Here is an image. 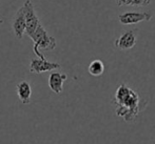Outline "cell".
I'll list each match as a JSON object with an SVG mask.
<instances>
[{
	"instance_id": "cell-1",
	"label": "cell",
	"mask_w": 155,
	"mask_h": 144,
	"mask_svg": "<svg viewBox=\"0 0 155 144\" xmlns=\"http://www.w3.org/2000/svg\"><path fill=\"white\" fill-rule=\"evenodd\" d=\"M115 114L126 122H133L140 112L139 96L126 83L120 84L115 91L112 101Z\"/></svg>"
},
{
	"instance_id": "cell-2",
	"label": "cell",
	"mask_w": 155,
	"mask_h": 144,
	"mask_svg": "<svg viewBox=\"0 0 155 144\" xmlns=\"http://www.w3.org/2000/svg\"><path fill=\"white\" fill-rule=\"evenodd\" d=\"M30 38L34 42V46H33L34 53L40 59H45L41 51H53L57 46L55 38L48 34V32L41 23L38 25L37 30L33 33V35Z\"/></svg>"
},
{
	"instance_id": "cell-3",
	"label": "cell",
	"mask_w": 155,
	"mask_h": 144,
	"mask_svg": "<svg viewBox=\"0 0 155 144\" xmlns=\"http://www.w3.org/2000/svg\"><path fill=\"white\" fill-rule=\"evenodd\" d=\"M25 12V19H27V30H25V35L31 37L33 33L37 30L38 25L40 24V20L37 17L36 12H35L34 4H33L32 0H27L23 4Z\"/></svg>"
},
{
	"instance_id": "cell-4",
	"label": "cell",
	"mask_w": 155,
	"mask_h": 144,
	"mask_svg": "<svg viewBox=\"0 0 155 144\" xmlns=\"http://www.w3.org/2000/svg\"><path fill=\"white\" fill-rule=\"evenodd\" d=\"M152 19V15L146 12H126L119 15L118 20L123 25L136 24L143 21H150Z\"/></svg>"
},
{
	"instance_id": "cell-5",
	"label": "cell",
	"mask_w": 155,
	"mask_h": 144,
	"mask_svg": "<svg viewBox=\"0 0 155 144\" xmlns=\"http://www.w3.org/2000/svg\"><path fill=\"white\" fill-rule=\"evenodd\" d=\"M61 65L57 62H51L47 59H32L30 63V72L33 74H42L45 72H51L54 69H59Z\"/></svg>"
},
{
	"instance_id": "cell-6",
	"label": "cell",
	"mask_w": 155,
	"mask_h": 144,
	"mask_svg": "<svg viewBox=\"0 0 155 144\" xmlns=\"http://www.w3.org/2000/svg\"><path fill=\"white\" fill-rule=\"evenodd\" d=\"M12 29L13 32H14V35L18 39H21L23 37V35L25 34V30H27V19H25V12L23 5L15 14V17L13 19L12 23Z\"/></svg>"
},
{
	"instance_id": "cell-7",
	"label": "cell",
	"mask_w": 155,
	"mask_h": 144,
	"mask_svg": "<svg viewBox=\"0 0 155 144\" xmlns=\"http://www.w3.org/2000/svg\"><path fill=\"white\" fill-rule=\"evenodd\" d=\"M137 40H136V35H135V30H126L119 38H117L114 42V45L116 49L120 50V51H129L132 50L135 46Z\"/></svg>"
},
{
	"instance_id": "cell-8",
	"label": "cell",
	"mask_w": 155,
	"mask_h": 144,
	"mask_svg": "<svg viewBox=\"0 0 155 144\" xmlns=\"http://www.w3.org/2000/svg\"><path fill=\"white\" fill-rule=\"evenodd\" d=\"M67 79V74L58 73V72H53L52 74H50L49 86L51 91L55 94H60L63 89V83Z\"/></svg>"
},
{
	"instance_id": "cell-9",
	"label": "cell",
	"mask_w": 155,
	"mask_h": 144,
	"mask_svg": "<svg viewBox=\"0 0 155 144\" xmlns=\"http://www.w3.org/2000/svg\"><path fill=\"white\" fill-rule=\"evenodd\" d=\"M17 96L22 104L27 105L32 101V86L28 81H20L16 85Z\"/></svg>"
},
{
	"instance_id": "cell-10",
	"label": "cell",
	"mask_w": 155,
	"mask_h": 144,
	"mask_svg": "<svg viewBox=\"0 0 155 144\" xmlns=\"http://www.w3.org/2000/svg\"><path fill=\"white\" fill-rule=\"evenodd\" d=\"M88 72L91 76H94V77H99L104 74V64L101 60H93L92 62L89 64L88 67Z\"/></svg>"
},
{
	"instance_id": "cell-11",
	"label": "cell",
	"mask_w": 155,
	"mask_h": 144,
	"mask_svg": "<svg viewBox=\"0 0 155 144\" xmlns=\"http://www.w3.org/2000/svg\"><path fill=\"white\" fill-rule=\"evenodd\" d=\"M118 6H147L151 0H115Z\"/></svg>"
},
{
	"instance_id": "cell-12",
	"label": "cell",
	"mask_w": 155,
	"mask_h": 144,
	"mask_svg": "<svg viewBox=\"0 0 155 144\" xmlns=\"http://www.w3.org/2000/svg\"><path fill=\"white\" fill-rule=\"evenodd\" d=\"M2 22H3V21H2L1 19H0V23H2Z\"/></svg>"
}]
</instances>
